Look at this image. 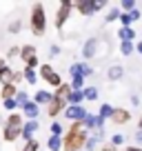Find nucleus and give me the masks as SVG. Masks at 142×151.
<instances>
[{
  "label": "nucleus",
  "mask_w": 142,
  "mask_h": 151,
  "mask_svg": "<svg viewBox=\"0 0 142 151\" xmlns=\"http://www.w3.org/2000/svg\"><path fill=\"white\" fill-rule=\"evenodd\" d=\"M89 138L82 122H71L69 131L62 136V151H85V142Z\"/></svg>",
  "instance_id": "obj_1"
},
{
  "label": "nucleus",
  "mask_w": 142,
  "mask_h": 151,
  "mask_svg": "<svg viewBox=\"0 0 142 151\" xmlns=\"http://www.w3.org/2000/svg\"><path fill=\"white\" fill-rule=\"evenodd\" d=\"M22 124H24V118L22 113H9V118L2 122V140L5 142H14L20 138V133H22Z\"/></svg>",
  "instance_id": "obj_2"
},
{
  "label": "nucleus",
  "mask_w": 142,
  "mask_h": 151,
  "mask_svg": "<svg viewBox=\"0 0 142 151\" xmlns=\"http://www.w3.org/2000/svg\"><path fill=\"white\" fill-rule=\"evenodd\" d=\"M29 27H31L33 36H42L47 31V14H44V5L36 2L31 7V16H29Z\"/></svg>",
  "instance_id": "obj_3"
},
{
  "label": "nucleus",
  "mask_w": 142,
  "mask_h": 151,
  "mask_svg": "<svg viewBox=\"0 0 142 151\" xmlns=\"http://www.w3.org/2000/svg\"><path fill=\"white\" fill-rule=\"evenodd\" d=\"M20 60L24 62V69H36V67H40L38 51H36L33 45H22V47H20Z\"/></svg>",
  "instance_id": "obj_4"
},
{
  "label": "nucleus",
  "mask_w": 142,
  "mask_h": 151,
  "mask_svg": "<svg viewBox=\"0 0 142 151\" xmlns=\"http://www.w3.org/2000/svg\"><path fill=\"white\" fill-rule=\"evenodd\" d=\"M38 78H42L47 85H51V87H60L62 85V78H60V73H58L56 69H53L51 65H40L38 67Z\"/></svg>",
  "instance_id": "obj_5"
},
{
  "label": "nucleus",
  "mask_w": 142,
  "mask_h": 151,
  "mask_svg": "<svg viewBox=\"0 0 142 151\" xmlns=\"http://www.w3.org/2000/svg\"><path fill=\"white\" fill-rule=\"evenodd\" d=\"M104 47H109V45L104 42L102 38H89V40L82 45V56H85L87 60H91V58L100 56V49H104Z\"/></svg>",
  "instance_id": "obj_6"
},
{
  "label": "nucleus",
  "mask_w": 142,
  "mask_h": 151,
  "mask_svg": "<svg viewBox=\"0 0 142 151\" xmlns=\"http://www.w3.org/2000/svg\"><path fill=\"white\" fill-rule=\"evenodd\" d=\"M71 9H73V2H71V0H62V2H60L58 14H56V20H53V24H56L58 31H60V29L67 24V20L71 18Z\"/></svg>",
  "instance_id": "obj_7"
},
{
  "label": "nucleus",
  "mask_w": 142,
  "mask_h": 151,
  "mask_svg": "<svg viewBox=\"0 0 142 151\" xmlns=\"http://www.w3.org/2000/svg\"><path fill=\"white\" fill-rule=\"evenodd\" d=\"M62 113H65V118L71 120V122H82V120L87 118V109L82 107V104H78V107L76 104H69Z\"/></svg>",
  "instance_id": "obj_8"
},
{
  "label": "nucleus",
  "mask_w": 142,
  "mask_h": 151,
  "mask_svg": "<svg viewBox=\"0 0 142 151\" xmlns=\"http://www.w3.org/2000/svg\"><path fill=\"white\" fill-rule=\"evenodd\" d=\"M14 71L16 69H11V67L7 65L5 58H0V85H2V87H5V85H14Z\"/></svg>",
  "instance_id": "obj_9"
},
{
  "label": "nucleus",
  "mask_w": 142,
  "mask_h": 151,
  "mask_svg": "<svg viewBox=\"0 0 142 151\" xmlns=\"http://www.w3.org/2000/svg\"><path fill=\"white\" fill-rule=\"evenodd\" d=\"M69 73H71V78H76V76L89 78V76L93 73V69H91V65H89V62H73V65L69 67Z\"/></svg>",
  "instance_id": "obj_10"
},
{
  "label": "nucleus",
  "mask_w": 142,
  "mask_h": 151,
  "mask_svg": "<svg viewBox=\"0 0 142 151\" xmlns=\"http://www.w3.org/2000/svg\"><path fill=\"white\" fill-rule=\"evenodd\" d=\"M38 129H40L38 120H27V122L22 124V133H20V138H22L24 142L33 140V136H36V131H38Z\"/></svg>",
  "instance_id": "obj_11"
},
{
  "label": "nucleus",
  "mask_w": 142,
  "mask_h": 151,
  "mask_svg": "<svg viewBox=\"0 0 142 151\" xmlns=\"http://www.w3.org/2000/svg\"><path fill=\"white\" fill-rule=\"evenodd\" d=\"M73 9L80 11V16H93L95 14V0H78V2H73Z\"/></svg>",
  "instance_id": "obj_12"
},
{
  "label": "nucleus",
  "mask_w": 142,
  "mask_h": 151,
  "mask_svg": "<svg viewBox=\"0 0 142 151\" xmlns=\"http://www.w3.org/2000/svg\"><path fill=\"white\" fill-rule=\"evenodd\" d=\"M38 116H40V107L33 102V100H29V102L22 107V118H27V120H38Z\"/></svg>",
  "instance_id": "obj_13"
},
{
  "label": "nucleus",
  "mask_w": 142,
  "mask_h": 151,
  "mask_svg": "<svg viewBox=\"0 0 142 151\" xmlns=\"http://www.w3.org/2000/svg\"><path fill=\"white\" fill-rule=\"evenodd\" d=\"M109 120L115 122V124H127V122H131V113H129L127 109H113Z\"/></svg>",
  "instance_id": "obj_14"
},
{
  "label": "nucleus",
  "mask_w": 142,
  "mask_h": 151,
  "mask_svg": "<svg viewBox=\"0 0 142 151\" xmlns=\"http://www.w3.org/2000/svg\"><path fill=\"white\" fill-rule=\"evenodd\" d=\"M69 96H71V85H65V82L53 91V98L60 100V102H65V104H69Z\"/></svg>",
  "instance_id": "obj_15"
},
{
  "label": "nucleus",
  "mask_w": 142,
  "mask_h": 151,
  "mask_svg": "<svg viewBox=\"0 0 142 151\" xmlns=\"http://www.w3.org/2000/svg\"><path fill=\"white\" fill-rule=\"evenodd\" d=\"M51 100H53V93H49V91H44V89H38L36 93H33V102L38 104V107H40V104H47V107H49Z\"/></svg>",
  "instance_id": "obj_16"
},
{
  "label": "nucleus",
  "mask_w": 142,
  "mask_h": 151,
  "mask_svg": "<svg viewBox=\"0 0 142 151\" xmlns=\"http://www.w3.org/2000/svg\"><path fill=\"white\" fill-rule=\"evenodd\" d=\"M67 107H69V104H65V102H60V100L53 98V100H51V104L47 107V116H49V118H56L58 113H62Z\"/></svg>",
  "instance_id": "obj_17"
},
{
  "label": "nucleus",
  "mask_w": 142,
  "mask_h": 151,
  "mask_svg": "<svg viewBox=\"0 0 142 151\" xmlns=\"http://www.w3.org/2000/svg\"><path fill=\"white\" fill-rule=\"evenodd\" d=\"M136 20H140V11H138V9L129 11V14H120V22H122V27H131Z\"/></svg>",
  "instance_id": "obj_18"
},
{
  "label": "nucleus",
  "mask_w": 142,
  "mask_h": 151,
  "mask_svg": "<svg viewBox=\"0 0 142 151\" xmlns=\"http://www.w3.org/2000/svg\"><path fill=\"white\" fill-rule=\"evenodd\" d=\"M124 76V67L122 65H113V67H109V71H107V78H109V80H120V78H122Z\"/></svg>",
  "instance_id": "obj_19"
},
{
  "label": "nucleus",
  "mask_w": 142,
  "mask_h": 151,
  "mask_svg": "<svg viewBox=\"0 0 142 151\" xmlns=\"http://www.w3.org/2000/svg\"><path fill=\"white\" fill-rule=\"evenodd\" d=\"M118 38L122 40V42H133V38H136V31H133V27H120Z\"/></svg>",
  "instance_id": "obj_20"
},
{
  "label": "nucleus",
  "mask_w": 142,
  "mask_h": 151,
  "mask_svg": "<svg viewBox=\"0 0 142 151\" xmlns=\"http://www.w3.org/2000/svg\"><path fill=\"white\" fill-rule=\"evenodd\" d=\"M47 149L49 151H62V138L60 136H49L47 138Z\"/></svg>",
  "instance_id": "obj_21"
},
{
  "label": "nucleus",
  "mask_w": 142,
  "mask_h": 151,
  "mask_svg": "<svg viewBox=\"0 0 142 151\" xmlns=\"http://www.w3.org/2000/svg\"><path fill=\"white\" fill-rule=\"evenodd\" d=\"M16 93H18V87H14V85H5L2 89H0V98H2V100L16 98Z\"/></svg>",
  "instance_id": "obj_22"
},
{
  "label": "nucleus",
  "mask_w": 142,
  "mask_h": 151,
  "mask_svg": "<svg viewBox=\"0 0 142 151\" xmlns=\"http://www.w3.org/2000/svg\"><path fill=\"white\" fill-rule=\"evenodd\" d=\"M22 78H24L31 87L38 85V73H36V69H22Z\"/></svg>",
  "instance_id": "obj_23"
},
{
  "label": "nucleus",
  "mask_w": 142,
  "mask_h": 151,
  "mask_svg": "<svg viewBox=\"0 0 142 151\" xmlns=\"http://www.w3.org/2000/svg\"><path fill=\"white\" fill-rule=\"evenodd\" d=\"M71 91H82L85 89V78L82 76H76V78H71Z\"/></svg>",
  "instance_id": "obj_24"
},
{
  "label": "nucleus",
  "mask_w": 142,
  "mask_h": 151,
  "mask_svg": "<svg viewBox=\"0 0 142 151\" xmlns=\"http://www.w3.org/2000/svg\"><path fill=\"white\" fill-rule=\"evenodd\" d=\"M20 29H22V20H20V18H16V20H11V22H9L7 31H9L11 36H16V33H20Z\"/></svg>",
  "instance_id": "obj_25"
},
{
  "label": "nucleus",
  "mask_w": 142,
  "mask_h": 151,
  "mask_svg": "<svg viewBox=\"0 0 142 151\" xmlns=\"http://www.w3.org/2000/svg\"><path fill=\"white\" fill-rule=\"evenodd\" d=\"M27 102H29V96H27V91L18 89V93H16V104H18V109H22Z\"/></svg>",
  "instance_id": "obj_26"
},
{
  "label": "nucleus",
  "mask_w": 142,
  "mask_h": 151,
  "mask_svg": "<svg viewBox=\"0 0 142 151\" xmlns=\"http://www.w3.org/2000/svg\"><path fill=\"white\" fill-rule=\"evenodd\" d=\"M111 113H113V107H111V104H100L98 116H100L102 120H109V118H111Z\"/></svg>",
  "instance_id": "obj_27"
},
{
  "label": "nucleus",
  "mask_w": 142,
  "mask_h": 151,
  "mask_svg": "<svg viewBox=\"0 0 142 151\" xmlns=\"http://www.w3.org/2000/svg\"><path fill=\"white\" fill-rule=\"evenodd\" d=\"M120 7H113V9H109V14L104 16V22H113V20H120Z\"/></svg>",
  "instance_id": "obj_28"
},
{
  "label": "nucleus",
  "mask_w": 142,
  "mask_h": 151,
  "mask_svg": "<svg viewBox=\"0 0 142 151\" xmlns=\"http://www.w3.org/2000/svg\"><path fill=\"white\" fill-rule=\"evenodd\" d=\"M82 100H85V93L82 91H71V96H69V104H82Z\"/></svg>",
  "instance_id": "obj_29"
},
{
  "label": "nucleus",
  "mask_w": 142,
  "mask_h": 151,
  "mask_svg": "<svg viewBox=\"0 0 142 151\" xmlns=\"http://www.w3.org/2000/svg\"><path fill=\"white\" fill-rule=\"evenodd\" d=\"M118 7H120V11H122V14H129V11L136 9V0H122Z\"/></svg>",
  "instance_id": "obj_30"
},
{
  "label": "nucleus",
  "mask_w": 142,
  "mask_h": 151,
  "mask_svg": "<svg viewBox=\"0 0 142 151\" xmlns=\"http://www.w3.org/2000/svg\"><path fill=\"white\" fill-rule=\"evenodd\" d=\"M82 93H85V100H98V89L95 87H85Z\"/></svg>",
  "instance_id": "obj_31"
},
{
  "label": "nucleus",
  "mask_w": 142,
  "mask_h": 151,
  "mask_svg": "<svg viewBox=\"0 0 142 151\" xmlns=\"http://www.w3.org/2000/svg\"><path fill=\"white\" fill-rule=\"evenodd\" d=\"M38 149H40V142L36 140V138H33V140L24 142V145H22V149H20V151H38Z\"/></svg>",
  "instance_id": "obj_32"
},
{
  "label": "nucleus",
  "mask_w": 142,
  "mask_h": 151,
  "mask_svg": "<svg viewBox=\"0 0 142 151\" xmlns=\"http://www.w3.org/2000/svg\"><path fill=\"white\" fill-rule=\"evenodd\" d=\"M133 42H120V53H122V56H131L133 53Z\"/></svg>",
  "instance_id": "obj_33"
},
{
  "label": "nucleus",
  "mask_w": 142,
  "mask_h": 151,
  "mask_svg": "<svg viewBox=\"0 0 142 151\" xmlns=\"http://www.w3.org/2000/svg\"><path fill=\"white\" fill-rule=\"evenodd\" d=\"M16 58H20V47H11L9 51H7V58H5V60H7V65H9V62L16 60Z\"/></svg>",
  "instance_id": "obj_34"
},
{
  "label": "nucleus",
  "mask_w": 142,
  "mask_h": 151,
  "mask_svg": "<svg viewBox=\"0 0 142 151\" xmlns=\"http://www.w3.org/2000/svg\"><path fill=\"white\" fill-rule=\"evenodd\" d=\"M122 142H124V136H122V133H113V136H111V140H109V145L118 149V147L122 145Z\"/></svg>",
  "instance_id": "obj_35"
},
{
  "label": "nucleus",
  "mask_w": 142,
  "mask_h": 151,
  "mask_svg": "<svg viewBox=\"0 0 142 151\" xmlns=\"http://www.w3.org/2000/svg\"><path fill=\"white\" fill-rule=\"evenodd\" d=\"M95 147H98V140H95L93 136H89L87 142H85V151H95Z\"/></svg>",
  "instance_id": "obj_36"
},
{
  "label": "nucleus",
  "mask_w": 142,
  "mask_h": 151,
  "mask_svg": "<svg viewBox=\"0 0 142 151\" xmlns=\"http://www.w3.org/2000/svg\"><path fill=\"white\" fill-rule=\"evenodd\" d=\"M49 131H51V136H60V138H62V124H60V122H51Z\"/></svg>",
  "instance_id": "obj_37"
},
{
  "label": "nucleus",
  "mask_w": 142,
  "mask_h": 151,
  "mask_svg": "<svg viewBox=\"0 0 142 151\" xmlns=\"http://www.w3.org/2000/svg\"><path fill=\"white\" fill-rule=\"evenodd\" d=\"M2 107H5L7 111L14 113V111H16V107H18V104H16V98H11V100H2Z\"/></svg>",
  "instance_id": "obj_38"
},
{
  "label": "nucleus",
  "mask_w": 142,
  "mask_h": 151,
  "mask_svg": "<svg viewBox=\"0 0 142 151\" xmlns=\"http://www.w3.org/2000/svg\"><path fill=\"white\" fill-rule=\"evenodd\" d=\"M22 80H24V78H22V71H14V85L18 87Z\"/></svg>",
  "instance_id": "obj_39"
},
{
  "label": "nucleus",
  "mask_w": 142,
  "mask_h": 151,
  "mask_svg": "<svg viewBox=\"0 0 142 151\" xmlns=\"http://www.w3.org/2000/svg\"><path fill=\"white\" fill-rule=\"evenodd\" d=\"M58 53H60V47H58V45H51V47H49V56H58Z\"/></svg>",
  "instance_id": "obj_40"
},
{
  "label": "nucleus",
  "mask_w": 142,
  "mask_h": 151,
  "mask_svg": "<svg viewBox=\"0 0 142 151\" xmlns=\"http://www.w3.org/2000/svg\"><path fill=\"white\" fill-rule=\"evenodd\" d=\"M136 142H138V147L142 149V129H138V133H136Z\"/></svg>",
  "instance_id": "obj_41"
},
{
  "label": "nucleus",
  "mask_w": 142,
  "mask_h": 151,
  "mask_svg": "<svg viewBox=\"0 0 142 151\" xmlns=\"http://www.w3.org/2000/svg\"><path fill=\"white\" fill-rule=\"evenodd\" d=\"M98 151H118V149H115V147H111V145H102Z\"/></svg>",
  "instance_id": "obj_42"
},
{
  "label": "nucleus",
  "mask_w": 142,
  "mask_h": 151,
  "mask_svg": "<svg viewBox=\"0 0 142 151\" xmlns=\"http://www.w3.org/2000/svg\"><path fill=\"white\" fill-rule=\"evenodd\" d=\"M122 151H142V149H140V147H124Z\"/></svg>",
  "instance_id": "obj_43"
},
{
  "label": "nucleus",
  "mask_w": 142,
  "mask_h": 151,
  "mask_svg": "<svg viewBox=\"0 0 142 151\" xmlns=\"http://www.w3.org/2000/svg\"><path fill=\"white\" fill-rule=\"evenodd\" d=\"M138 102H140V98H138V96H131V104H133V107H136Z\"/></svg>",
  "instance_id": "obj_44"
},
{
  "label": "nucleus",
  "mask_w": 142,
  "mask_h": 151,
  "mask_svg": "<svg viewBox=\"0 0 142 151\" xmlns=\"http://www.w3.org/2000/svg\"><path fill=\"white\" fill-rule=\"evenodd\" d=\"M136 51H138V53L142 56V42H138V45H136Z\"/></svg>",
  "instance_id": "obj_45"
},
{
  "label": "nucleus",
  "mask_w": 142,
  "mask_h": 151,
  "mask_svg": "<svg viewBox=\"0 0 142 151\" xmlns=\"http://www.w3.org/2000/svg\"><path fill=\"white\" fill-rule=\"evenodd\" d=\"M138 129H142V116H140V120H138Z\"/></svg>",
  "instance_id": "obj_46"
},
{
  "label": "nucleus",
  "mask_w": 142,
  "mask_h": 151,
  "mask_svg": "<svg viewBox=\"0 0 142 151\" xmlns=\"http://www.w3.org/2000/svg\"><path fill=\"white\" fill-rule=\"evenodd\" d=\"M2 122H5V120H2V118H0V124H2Z\"/></svg>",
  "instance_id": "obj_47"
},
{
  "label": "nucleus",
  "mask_w": 142,
  "mask_h": 151,
  "mask_svg": "<svg viewBox=\"0 0 142 151\" xmlns=\"http://www.w3.org/2000/svg\"><path fill=\"white\" fill-rule=\"evenodd\" d=\"M0 151H2V145H0Z\"/></svg>",
  "instance_id": "obj_48"
}]
</instances>
